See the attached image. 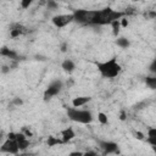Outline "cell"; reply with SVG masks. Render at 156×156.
Wrapping results in <instances>:
<instances>
[{
  "instance_id": "6da1fadb",
  "label": "cell",
  "mask_w": 156,
  "mask_h": 156,
  "mask_svg": "<svg viewBox=\"0 0 156 156\" xmlns=\"http://www.w3.org/2000/svg\"><path fill=\"white\" fill-rule=\"evenodd\" d=\"M124 16H126L124 12L113 10L111 7H104L101 10H94V15H93V20H91V24L90 26L111 24L113 21L121 20Z\"/></svg>"
},
{
  "instance_id": "7a4b0ae2",
  "label": "cell",
  "mask_w": 156,
  "mask_h": 156,
  "mask_svg": "<svg viewBox=\"0 0 156 156\" xmlns=\"http://www.w3.org/2000/svg\"><path fill=\"white\" fill-rule=\"evenodd\" d=\"M96 68H98L99 73L101 74V77L107 78V79L116 78L122 72V66L119 65V62L115 57H112V58H110L107 61L98 62L96 63Z\"/></svg>"
},
{
  "instance_id": "3957f363",
  "label": "cell",
  "mask_w": 156,
  "mask_h": 156,
  "mask_svg": "<svg viewBox=\"0 0 156 156\" xmlns=\"http://www.w3.org/2000/svg\"><path fill=\"white\" fill-rule=\"evenodd\" d=\"M66 113H67V117L76 122V123H80V124H89L93 122V113L89 111V110H82V108H78V107H67L66 110Z\"/></svg>"
},
{
  "instance_id": "277c9868",
  "label": "cell",
  "mask_w": 156,
  "mask_h": 156,
  "mask_svg": "<svg viewBox=\"0 0 156 156\" xmlns=\"http://www.w3.org/2000/svg\"><path fill=\"white\" fill-rule=\"evenodd\" d=\"M93 15H94V10H74L73 11V16H74V22L79 23V24H85V26H90L91 24V20H93Z\"/></svg>"
},
{
  "instance_id": "5b68a950",
  "label": "cell",
  "mask_w": 156,
  "mask_h": 156,
  "mask_svg": "<svg viewBox=\"0 0 156 156\" xmlns=\"http://www.w3.org/2000/svg\"><path fill=\"white\" fill-rule=\"evenodd\" d=\"M62 88H63V84H62L61 80H54V82H51V83L46 87V89L44 90V94H43L44 100L48 101V100L52 99L54 96L58 95L60 91L62 90Z\"/></svg>"
},
{
  "instance_id": "8992f818",
  "label": "cell",
  "mask_w": 156,
  "mask_h": 156,
  "mask_svg": "<svg viewBox=\"0 0 156 156\" xmlns=\"http://www.w3.org/2000/svg\"><path fill=\"white\" fill-rule=\"evenodd\" d=\"M74 21V16L73 13H61V15H56L52 17L51 22L56 28H63L66 26H68L69 23H72Z\"/></svg>"
},
{
  "instance_id": "52a82bcc",
  "label": "cell",
  "mask_w": 156,
  "mask_h": 156,
  "mask_svg": "<svg viewBox=\"0 0 156 156\" xmlns=\"http://www.w3.org/2000/svg\"><path fill=\"white\" fill-rule=\"evenodd\" d=\"M0 151H1V152H6V154L16 155V154H18V151H21V149H20L18 143H17L16 139H10V138H7V139L2 143V145H1V147H0Z\"/></svg>"
},
{
  "instance_id": "ba28073f",
  "label": "cell",
  "mask_w": 156,
  "mask_h": 156,
  "mask_svg": "<svg viewBox=\"0 0 156 156\" xmlns=\"http://www.w3.org/2000/svg\"><path fill=\"white\" fill-rule=\"evenodd\" d=\"M99 146L105 154H117L118 152V145L113 141H99Z\"/></svg>"
},
{
  "instance_id": "9c48e42d",
  "label": "cell",
  "mask_w": 156,
  "mask_h": 156,
  "mask_svg": "<svg viewBox=\"0 0 156 156\" xmlns=\"http://www.w3.org/2000/svg\"><path fill=\"white\" fill-rule=\"evenodd\" d=\"M60 135H61L60 138L62 139V141L66 144V143L71 141V140L76 136V133H74V130H73V128H72V127H67V128H65L63 130H61Z\"/></svg>"
},
{
  "instance_id": "30bf717a",
  "label": "cell",
  "mask_w": 156,
  "mask_h": 156,
  "mask_svg": "<svg viewBox=\"0 0 156 156\" xmlns=\"http://www.w3.org/2000/svg\"><path fill=\"white\" fill-rule=\"evenodd\" d=\"M16 140L18 143V146L21 150H26L28 146H29V140H28V136L21 132V133H16Z\"/></svg>"
},
{
  "instance_id": "8fae6325",
  "label": "cell",
  "mask_w": 156,
  "mask_h": 156,
  "mask_svg": "<svg viewBox=\"0 0 156 156\" xmlns=\"http://www.w3.org/2000/svg\"><path fill=\"white\" fill-rule=\"evenodd\" d=\"M26 32V28L22 26V24H18V23H15L10 27V37L11 38H17L20 37L21 34H23Z\"/></svg>"
},
{
  "instance_id": "7c38bea8",
  "label": "cell",
  "mask_w": 156,
  "mask_h": 156,
  "mask_svg": "<svg viewBox=\"0 0 156 156\" xmlns=\"http://www.w3.org/2000/svg\"><path fill=\"white\" fill-rule=\"evenodd\" d=\"M90 100H91L90 96H77V98H74L72 100V106H74V107H82L85 104H88Z\"/></svg>"
},
{
  "instance_id": "4fadbf2b",
  "label": "cell",
  "mask_w": 156,
  "mask_h": 156,
  "mask_svg": "<svg viewBox=\"0 0 156 156\" xmlns=\"http://www.w3.org/2000/svg\"><path fill=\"white\" fill-rule=\"evenodd\" d=\"M146 141H147L151 146H156V127H152V128H149V129H147Z\"/></svg>"
},
{
  "instance_id": "5bb4252c",
  "label": "cell",
  "mask_w": 156,
  "mask_h": 156,
  "mask_svg": "<svg viewBox=\"0 0 156 156\" xmlns=\"http://www.w3.org/2000/svg\"><path fill=\"white\" fill-rule=\"evenodd\" d=\"M61 68H62L65 72H67V73H72V72L74 71V68H76V65H74V62H73L72 60L66 58L65 61H62Z\"/></svg>"
},
{
  "instance_id": "9a60e30c",
  "label": "cell",
  "mask_w": 156,
  "mask_h": 156,
  "mask_svg": "<svg viewBox=\"0 0 156 156\" xmlns=\"http://www.w3.org/2000/svg\"><path fill=\"white\" fill-rule=\"evenodd\" d=\"M0 54H1V56H5V57L11 58V60H17V57H18V55H17L16 51H13V50H11V49H9V48H6V46H4V48L1 49Z\"/></svg>"
},
{
  "instance_id": "2e32d148",
  "label": "cell",
  "mask_w": 156,
  "mask_h": 156,
  "mask_svg": "<svg viewBox=\"0 0 156 156\" xmlns=\"http://www.w3.org/2000/svg\"><path fill=\"white\" fill-rule=\"evenodd\" d=\"M116 44H117L119 48H122V49H127V48L130 45L129 40H128L127 38H124V37H118V38L116 39Z\"/></svg>"
},
{
  "instance_id": "e0dca14e",
  "label": "cell",
  "mask_w": 156,
  "mask_h": 156,
  "mask_svg": "<svg viewBox=\"0 0 156 156\" xmlns=\"http://www.w3.org/2000/svg\"><path fill=\"white\" fill-rule=\"evenodd\" d=\"M111 26H112V33H113V35L115 37H117L118 35V33H119V29H121V20H116V21H113L112 23H111Z\"/></svg>"
},
{
  "instance_id": "ac0fdd59",
  "label": "cell",
  "mask_w": 156,
  "mask_h": 156,
  "mask_svg": "<svg viewBox=\"0 0 156 156\" xmlns=\"http://www.w3.org/2000/svg\"><path fill=\"white\" fill-rule=\"evenodd\" d=\"M58 144H65L61 138H55L52 135H50L48 138V145L49 146H55V145H58Z\"/></svg>"
},
{
  "instance_id": "d6986e66",
  "label": "cell",
  "mask_w": 156,
  "mask_h": 156,
  "mask_svg": "<svg viewBox=\"0 0 156 156\" xmlns=\"http://www.w3.org/2000/svg\"><path fill=\"white\" fill-rule=\"evenodd\" d=\"M145 83L150 89L156 90V77H146Z\"/></svg>"
},
{
  "instance_id": "ffe728a7",
  "label": "cell",
  "mask_w": 156,
  "mask_h": 156,
  "mask_svg": "<svg viewBox=\"0 0 156 156\" xmlns=\"http://www.w3.org/2000/svg\"><path fill=\"white\" fill-rule=\"evenodd\" d=\"M98 121H99L101 124H107V123H108V117H107L106 113L99 112V113H98Z\"/></svg>"
},
{
  "instance_id": "44dd1931",
  "label": "cell",
  "mask_w": 156,
  "mask_h": 156,
  "mask_svg": "<svg viewBox=\"0 0 156 156\" xmlns=\"http://www.w3.org/2000/svg\"><path fill=\"white\" fill-rule=\"evenodd\" d=\"M34 1H35V0H20V2H21V7H22V9H28Z\"/></svg>"
},
{
  "instance_id": "7402d4cb",
  "label": "cell",
  "mask_w": 156,
  "mask_h": 156,
  "mask_svg": "<svg viewBox=\"0 0 156 156\" xmlns=\"http://www.w3.org/2000/svg\"><path fill=\"white\" fill-rule=\"evenodd\" d=\"M48 7L49 10H55L57 7V4L55 0H48Z\"/></svg>"
},
{
  "instance_id": "603a6c76",
  "label": "cell",
  "mask_w": 156,
  "mask_h": 156,
  "mask_svg": "<svg viewBox=\"0 0 156 156\" xmlns=\"http://www.w3.org/2000/svg\"><path fill=\"white\" fill-rule=\"evenodd\" d=\"M12 104L16 105V106H21V105H23V100H22L21 98H15V99L12 100Z\"/></svg>"
},
{
  "instance_id": "cb8c5ba5",
  "label": "cell",
  "mask_w": 156,
  "mask_h": 156,
  "mask_svg": "<svg viewBox=\"0 0 156 156\" xmlns=\"http://www.w3.org/2000/svg\"><path fill=\"white\" fill-rule=\"evenodd\" d=\"M150 71L154 72V73H156V57L152 60V62H151V65H150Z\"/></svg>"
},
{
  "instance_id": "d4e9b609",
  "label": "cell",
  "mask_w": 156,
  "mask_h": 156,
  "mask_svg": "<svg viewBox=\"0 0 156 156\" xmlns=\"http://www.w3.org/2000/svg\"><path fill=\"white\" fill-rule=\"evenodd\" d=\"M145 17H146V18H150V20H151V18H155V17H156V12H155V11H149L147 13H145Z\"/></svg>"
},
{
  "instance_id": "484cf974",
  "label": "cell",
  "mask_w": 156,
  "mask_h": 156,
  "mask_svg": "<svg viewBox=\"0 0 156 156\" xmlns=\"http://www.w3.org/2000/svg\"><path fill=\"white\" fill-rule=\"evenodd\" d=\"M121 26H122L123 28H126V27L128 26V20H127L126 17H122V18H121Z\"/></svg>"
},
{
  "instance_id": "4316f807",
  "label": "cell",
  "mask_w": 156,
  "mask_h": 156,
  "mask_svg": "<svg viewBox=\"0 0 156 156\" xmlns=\"http://www.w3.org/2000/svg\"><path fill=\"white\" fill-rule=\"evenodd\" d=\"M135 138L139 139V140H143L144 139V134L141 132H135Z\"/></svg>"
},
{
  "instance_id": "83f0119b",
  "label": "cell",
  "mask_w": 156,
  "mask_h": 156,
  "mask_svg": "<svg viewBox=\"0 0 156 156\" xmlns=\"http://www.w3.org/2000/svg\"><path fill=\"white\" fill-rule=\"evenodd\" d=\"M27 136H32V132L29 130V129H27V128H23V130H22Z\"/></svg>"
},
{
  "instance_id": "f1b7e54d",
  "label": "cell",
  "mask_w": 156,
  "mask_h": 156,
  "mask_svg": "<svg viewBox=\"0 0 156 156\" xmlns=\"http://www.w3.org/2000/svg\"><path fill=\"white\" fill-rule=\"evenodd\" d=\"M119 119H121V121H124V119H126V112H124V111L121 112V117H119Z\"/></svg>"
},
{
  "instance_id": "f546056e",
  "label": "cell",
  "mask_w": 156,
  "mask_h": 156,
  "mask_svg": "<svg viewBox=\"0 0 156 156\" xmlns=\"http://www.w3.org/2000/svg\"><path fill=\"white\" fill-rule=\"evenodd\" d=\"M69 155H83V152H79V151H74V152H71Z\"/></svg>"
},
{
  "instance_id": "4dcf8cb0",
  "label": "cell",
  "mask_w": 156,
  "mask_h": 156,
  "mask_svg": "<svg viewBox=\"0 0 156 156\" xmlns=\"http://www.w3.org/2000/svg\"><path fill=\"white\" fill-rule=\"evenodd\" d=\"M9 69H10V68H9V67H6V66H4V67H2V72H4V73H5V72H7Z\"/></svg>"
},
{
  "instance_id": "1f68e13d",
  "label": "cell",
  "mask_w": 156,
  "mask_h": 156,
  "mask_svg": "<svg viewBox=\"0 0 156 156\" xmlns=\"http://www.w3.org/2000/svg\"><path fill=\"white\" fill-rule=\"evenodd\" d=\"M133 1H139V0H133Z\"/></svg>"
}]
</instances>
